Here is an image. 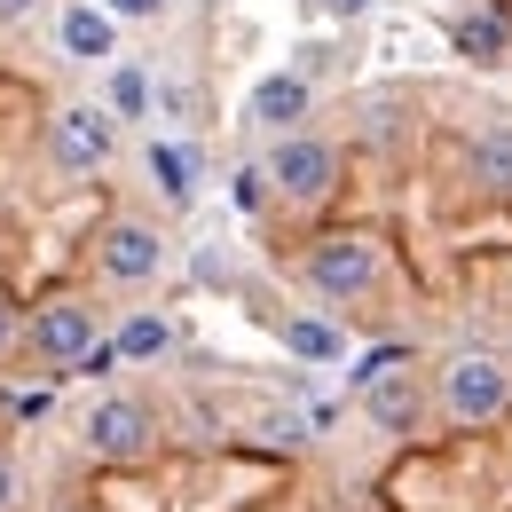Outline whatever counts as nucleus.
<instances>
[{
    "instance_id": "obj_3",
    "label": "nucleus",
    "mask_w": 512,
    "mask_h": 512,
    "mask_svg": "<svg viewBox=\"0 0 512 512\" xmlns=\"http://www.w3.org/2000/svg\"><path fill=\"white\" fill-rule=\"evenodd\" d=\"M308 292L331 300V308H355L379 292V245L371 237H323L308 245Z\"/></svg>"
},
{
    "instance_id": "obj_22",
    "label": "nucleus",
    "mask_w": 512,
    "mask_h": 512,
    "mask_svg": "<svg viewBox=\"0 0 512 512\" xmlns=\"http://www.w3.org/2000/svg\"><path fill=\"white\" fill-rule=\"evenodd\" d=\"M16 505V465H8V449H0V512Z\"/></svg>"
},
{
    "instance_id": "obj_7",
    "label": "nucleus",
    "mask_w": 512,
    "mask_h": 512,
    "mask_svg": "<svg viewBox=\"0 0 512 512\" xmlns=\"http://www.w3.org/2000/svg\"><path fill=\"white\" fill-rule=\"evenodd\" d=\"M95 268H103L111 284H150V276L166 268V237H158L150 221H111V229L95 237Z\"/></svg>"
},
{
    "instance_id": "obj_9",
    "label": "nucleus",
    "mask_w": 512,
    "mask_h": 512,
    "mask_svg": "<svg viewBox=\"0 0 512 512\" xmlns=\"http://www.w3.org/2000/svg\"><path fill=\"white\" fill-rule=\"evenodd\" d=\"M56 32H64V56H71V64H103V56H119V24H111V8H95V0L64 8Z\"/></svg>"
},
{
    "instance_id": "obj_23",
    "label": "nucleus",
    "mask_w": 512,
    "mask_h": 512,
    "mask_svg": "<svg viewBox=\"0 0 512 512\" xmlns=\"http://www.w3.org/2000/svg\"><path fill=\"white\" fill-rule=\"evenodd\" d=\"M111 16H158V0H103Z\"/></svg>"
},
{
    "instance_id": "obj_12",
    "label": "nucleus",
    "mask_w": 512,
    "mask_h": 512,
    "mask_svg": "<svg viewBox=\"0 0 512 512\" xmlns=\"http://www.w3.org/2000/svg\"><path fill=\"white\" fill-rule=\"evenodd\" d=\"M363 402H371V418H379V426H418V386H410V371L371 379V386H363Z\"/></svg>"
},
{
    "instance_id": "obj_17",
    "label": "nucleus",
    "mask_w": 512,
    "mask_h": 512,
    "mask_svg": "<svg viewBox=\"0 0 512 512\" xmlns=\"http://www.w3.org/2000/svg\"><path fill=\"white\" fill-rule=\"evenodd\" d=\"M268 190H276V182H268V166H245V174H237V205H245V213H260Z\"/></svg>"
},
{
    "instance_id": "obj_16",
    "label": "nucleus",
    "mask_w": 512,
    "mask_h": 512,
    "mask_svg": "<svg viewBox=\"0 0 512 512\" xmlns=\"http://www.w3.org/2000/svg\"><path fill=\"white\" fill-rule=\"evenodd\" d=\"M111 111H127V119H142V111H150V87H142V71H111Z\"/></svg>"
},
{
    "instance_id": "obj_1",
    "label": "nucleus",
    "mask_w": 512,
    "mask_h": 512,
    "mask_svg": "<svg viewBox=\"0 0 512 512\" xmlns=\"http://www.w3.org/2000/svg\"><path fill=\"white\" fill-rule=\"evenodd\" d=\"M442 410H449V426H489V418H505L512 410V363L489 355V347L449 355L442 363Z\"/></svg>"
},
{
    "instance_id": "obj_21",
    "label": "nucleus",
    "mask_w": 512,
    "mask_h": 512,
    "mask_svg": "<svg viewBox=\"0 0 512 512\" xmlns=\"http://www.w3.org/2000/svg\"><path fill=\"white\" fill-rule=\"evenodd\" d=\"M16 339H24V323H16V308H8V292H0V355H8Z\"/></svg>"
},
{
    "instance_id": "obj_6",
    "label": "nucleus",
    "mask_w": 512,
    "mask_h": 512,
    "mask_svg": "<svg viewBox=\"0 0 512 512\" xmlns=\"http://www.w3.org/2000/svg\"><path fill=\"white\" fill-rule=\"evenodd\" d=\"M95 347H103V339H95V308H79V300H48V308L32 316V355L56 363V371H79Z\"/></svg>"
},
{
    "instance_id": "obj_5",
    "label": "nucleus",
    "mask_w": 512,
    "mask_h": 512,
    "mask_svg": "<svg viewBox=\"0 0 512 512\" xmlns=\"http://www.w3.org/2000/svg\"><path fill=\"white\" fill-rule=\"evenodd\" d=\"M268 182L284 205H323L331 182H339V150L316 142V134H276V150H268Z\"/></svg>"
},
{
    "instance_id": "obj_11",
    "label": "nucleus",
    "mask_w": 512,
    "mask_h": 512,
    "mask_svg": "<svg viewBox=\"0 0 512 512\" xmlns=\"http://www.w3.org/2000/svg\"><path fill=\"white\" fill-rule=\"evenodd\" d=\"M150 182L166 190V205H190L197 197V158L182 142H150Z\"/></svg>"
},
{
    "instance_id": "obj_10",
    "label": "nucleus",
    "mask_w": 512,
    "mask_h": 512,
    "mask_svg": "<svg viewBox=\"0 0 512 512\" xmlns=\"http://www.w3.org/2000/svg\"><path fill=\"white\" fill-rule=\"evenodd\" d=\"M465 182L489 197H512V127H481L465 142Z\"/></svg>"
},
{
    "instance_id": "obj_15",
    "label": "nucleus",
    "mask_w": 512,
    "mask_h": 512,
    "mask_svg": "<svg viewBox=\"0 0 512 512\" xmlns=\"http://www.w3.org/2000/svg\"><path fill=\"white\" fill-rule=\"evenodd\" d=\"M119 355H134V363H142V355H166V323H158V316H134L127 331H119Z\"/></svg>"
},
{
    "instance_id": "obj_8",
    "label": "nucleus",
    "mask_w": 512,
    "mask_h": 512,
    "mask_svg": "<svg viewBox=\"0 0 512 512\" xmlns=\"http://www.w3.org/2000/svg\"><path fill=\"white\" fill-rule=\"evenodd\" d=\"M245 119H253L260 134H292L308 119V79H300V71H268L253 95H245Z\"/></svg>"
},
{
    "instance_id": "obj_14",
    "label": "nucleus",
    "mask_w": 512,
    "mask_h": 512,
    "mask_svg": "<svg viewBox=\"0 0 512 512\" xmlns=\"http://www.w3.org/2000/svg\"><path fill=\"white\" fill-rule=\"evenodd\" d=\"M284 347L308 355V363H339V331H323L316 316H292V323H284Z\"/></svg>"
},
{
    "instance_id": "obj_2",
    "label": "nucleus",
    "mask_w": 512,
    "mask_h": 512,
    "mask_svg": "<svg viewBox=\"0 0 512 512\" xmlns=\"http://www.w3.org/2000/svg\"><path fill=\"white\" fill-rule=\"evenodd\" d=\"M79 442H87V457H111V465L150 457V449H158V410H150L142 394H95Z\"/></svg>"
},
{
    "instance_id": "obj_18",
    "label": "nucleus",
    "mask_w": 512,
    "mask_h": 512,
    "mask_svg": "<svg viewBox=\"0 0 512 512\" xmlns=\"http://www.w3.org/2000/svg\"><path fill=\"white\" fill-rule=\"evenodd\" d=\"M386 371H402V347H379V355H363V363H355V386L386 379Z\"/></svg>"
},
{
    "instance_id": "obj_4",
    "label": "nucleus",
    "mask_w": 512,
    "mask_h": 512,
    "mask_svg": "<svg viewBox=\"0 0 512 512\" xmlns=\"http://www.w3.org/2000/svg\"><path fill=\"white\" fill-rule=\"evenodd\" d=\"M48 158H56L64 174H103V166L119 158V119H111L103 103H64V111L48 119Z\"/></svg>"
},
{
    "instance_id": "obj_19",
    "label": "nucleus",
    "mask_w": 512,
    "mask_h": 512,
    "mask_svg": "<svg viewBox=\"0 0 512 512\" xmlns=\"http://www.w3.org/2000/svg\"><path fill=\"white\" fill-rule=\"evenodd\" d=\"M323 16H339V24H355V16H371V8H379V0H316Z\"/></svg>"
},
{
    "instance_id": "obj_20",
    "label": "nucleus",
    "mask_w": 512,
    "mask_h": 512,
    "mask_svg": "<svg viewBox=\"0 0 512 512\" xmlns=\"http://www.w3.org/2000/svg\"><path fill=\"white\" fill-rule=\"evenodd\" d=\"M40 8H48V0H0V24H32Z\"/></svg>"
},
{
    "instance_id": "obj_13",
    "label": "nucleus",
    "mask_w": 512,
    "mask_h": 512,
    "mask_svg": "<svg viewBox=\"0 0 512 512\" xmlns=\"http://www.w3.org/2000/svg\"><path fill=\"white\" fill-rule=\"evenodd\" d=\"M457 48H465L473 64H497V56H505V16H497V8L465 16V24H457Z\"/></svg>"
}]
</instances>
